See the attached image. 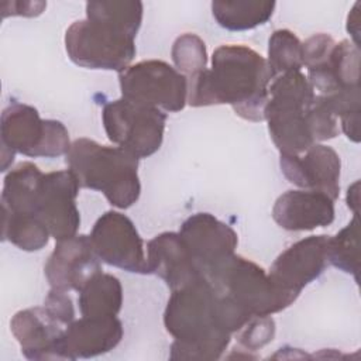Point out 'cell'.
Listing matches in <instances>:
<instances>
[{
  "label": "cell",
  "instance_id": "28",
  "mask_svg": "<svg viewBox=\"0 0 361 361\" xmlns=\"http://www.w3.org/2000/svg\"><path fill=\"white\" fill-rule=\"evenodd\" d=\"M172 61L178 72L186 79L207 68V49L204 41L192 32L179 35L172 45Z\"/></svg>",
  "mask_w": 361,
  "mask_h": 361
},
{
  "label": "cell",
  "instance_id": "27",
  "mask_svg": "<svg viewBox=\"0 0 361 361\" xmlns=\"http://www.w3.org/2000/svg\"><path fill=\"white\" fill-rule=\"evenodd\" d=\"M360 228L358 216L343 227L334 237L329 238L327 261L337 269L350 274L358 282L360 269Z\"/></svg>",
  "mask_w": 361,
  "mask_h": 361
},
{
  "label": "cell",
  "instance_id": "5",
  "mask_svg": "<svg viewBox=\"0 0 361 361\" xmlns=\"http://www.w3.org/2000/svg\"><path fill=\"white\" fill-rule=\"evenodd\" d=\"M206 281L252 317L278 313L299 296L278 286L262 267L238 254H234Z\"/></svg>",
  "mask_w": 361,
  "mask_h": 361
},
{
  "label": "cell",
  "instance_id": "32",
  "mask_svg": "<svg viewBox=\"0 0 361 361\" xmlns=\"http://www.w3.org/2000/svg\"><path fill=\"white\" fill-rule=\"evenodd\" d=\"M347 206L353 210L354 216H358V206H360V182L355 180L347 190Z\"/></svg>",
  "mask_w": 361,
  "mask_h": 361
},
{
  "label": "cell",
  "instance_id": "1",
  "mask_svg": "<svg viewBox=\"0 0 361 361\" xmlns=\"http://www.w3.org/2000/svg\"><path fill=\"white\" fill-rule=\"evenodd\" d=\"M188 80V104L192 107L230 104L237 116L262 121L272 80L267 59L241 44L214 49L212 66Z\"/></svg>",
  "mask_w": 361,
  "mask_h": 361
},
{
  "label": "cell",
  "instance_id": "12",
  "mask_svg": "<svg viewBox=\"0 0 361 361\" xmlns=\"http://www.w3.org/2000/svg\"><path fill=\"white\" fill-rule=\"evenodd\" d=\"M79 182L69 171H52L44 173L35 216L47 226L56 241L78 234L80 214L76 206Z\"/></svg>",
  "mask_w": 361,
  "mask_h": 361
},
{
  "label": "cell",
  "instance_id": "9",
  "mask_svg": "<svg viewBox=\"0 0 361 361\" xmlns=\"http://www.w3.org/2000/svg\"><path fill=\"white\" fill-rule=\"evenodd\" d=\"M65 48L69 59L78 66L118 73L130 66L137 52L133 38L87 18L68 27Z\"/></svg>",
  "mask_w": 361,
  "mask_h": 361
},
{
  "label": "cell",
  "instance_id": "22",
  "mask_svg": "<svg viewBox=\"0 0 361 361\" xmlns=\"http://www.w3.org/2000/svg\"><path fill=\"white\" fill-rule=\"evenodd\" d=\"M79 310L82 316L107 317L117 316L123 306V286L117 276L99 272L79 290Z\"/></svg>",
  "mask_w": 361,
  "mask_h": 361
},
{
  "label": "cell",
  "instance_id": "16",
  "mask_svg": "<svg viewBox=\"0 0 361 361\" xmlns=\"http://www.w3.org/2000/svg\"><path fill=\"white\" fill-rule=\"evenodd\" d=\"M123 323L117 316L75 319L58 343L59 360L92 358L111 351L123 338Z\"/></svg>",
  "mask_w": 361,
  "mask_h": 361
},
{
  "label": "cell",
  "instance_id": "7",
  "mask_svg": "<svg viewBox=\"0 0 361 361\" xmlns=\"http://www.w3.org/2000/svg\"><path fill=\"white\" fill-rule=\"evenodd\" d=\"M102 120L107 138L138 159L161 148L166 123L162 110L121 97L104 104Z\"/></svg>",
  "mask_w": 361,
  "mask_h": 361
},
{
  "label": "cell",
  "instance_id": "17",
  "mask_svg": "<svg viewBox=\"0 0 361 361\" xmlns=\"http://www.w3.org/2000/svg\"><path fill=\"white\" fill-rule=\"evenodd\" d=\"M66 327L45 306L20 310L10 322L23 355L34 361L59 360L58 343Z\"/></svg>",
  "mask_w": 361,
  "mask_h": 361
},
{
  "label": "cell",
  "instance_id": "14",
  "mask_svg": "<svg viewBox=\"0 0 361 361\" xmlns=\"http://www.w3.org/2000/svg\"><path fill=\"white\" fill-rule=\"evenodd\" d=\"M100 271V259L94 252L90 237L85 234L56 241L44 267L51 289L63 292L79 290Z\"/></svg>",
  "mask_w": 361,
  "mask_h": 361
},
{
  "label": "cell",
  "instance_id": "21",
  "mask_svg": "<svg viewBox=\"0 0 361 361\" xmlns=\"http://www.w3.org/2000/svg\"><path fill=\"white\" fill-rule=\"evenodd\" d=\"M44 173L32 162H21L4 176L1 209L13 213L35 214Z\"/></svg>",
  "mask_w": 361,
  "mask_h": 361
},
{
  "label": "cell",
  "instance_id": "26",
  "mask_svg": "<svg viewBox=\"0 0 361 361\" xmlns=\"http://www.w3.org/2000/svg\"><path fill=\"white\" fill-rule=\"evenodd\" d=\"M267 63L272 79L283 73L302 71V42L295 32L286 28L272 32L268 41Z\"/></svg>",
  "mask_w": 361,
  "mask_h": 361
},
{
  "label": "cell",
  "instance_id": "25",
  "mask_svg": "<svg viewBox=\"0 0 361 361\" xmlns=\"http://www.w3.org/2000/svg\"><path fill=\"white\" fill-rule=\"evenodd\" d=\"M47 226L35 214L3 210V240L23 251H39L49 240Z\"/></svg>",
  "mask_w": 361,
  "mask_h": 361
},
{
  "label": "cell",
  "instance_id": "2",
  "mask_svg": "<svg viewBox=\"0 0 361 361\" xmlns=\"http://www.w3.org/2000/svg\"><path fill=\"white\" fill-rule=\"evenodd\" d=\"M164 326L175 338L171 360H219L231 341V334L217 324L216 290L204 278L172 290Z\"/></svg>",
  "mask_w": 361,
  "mask_h": 361
},
{
  "label": "cell",
  "instance_id": "10",
  "mask_svg": "<svg viewBox=\"0 0 361 361\" xmlns=\"http://www.w3.org/2000/svg\"><path fill=\"white\" fill-rule=\"evenodd\" d=\"M89 237L102 262L133 274H148L144 241L126 214L116 210L103 213Z\"/></svg>",
  "mask_w": 361,
  "mask_h": 361
},
{
  "label": "cell",
  "instance_id": "23",
  "mask_svg": "<svg viewBox=\"0 0 361 361\" xmlns=\"http://www.w3.org/2000/svg\"><path fill=\"white\" fill-rule=\"evenodd\" d=\"M144 6L138 0H93L86 3V18L135 39Z\"/></svg>",
  "mask_w": 361,
  "mask_h": 361
},
{
  "label": "cell",
  "instance_id": "3",
  "mask_svg": "<svg viewBox=\"0 0 361 361\" xmlns=\"http://www.w3.org/2000/svg\"><path fill=\"white\" fill-rule=\"evenodd\" d=\"M65 157L80 188L102 192L117 209H128L137 203L141 193L138 158L126 149L83 137L71 144Z\"/></svg>",
  "mask_w": 361,
  "mask_h": 361
},
{
  "label": "cell",
  "instance_id": "6",
  "mask_svg": "<svg viewBox=\"0 0 361 361\" xmlns=\"http://www.w3.org/2000/svg\"><path fill=\"white\" fill-rule=\"evenodd\" d=\"M1 148L31 158H56L66 155L71 148L66 127L51 118H41L30 104L11 103L1 113Z\"/></svg>",
  "mask_w": 361,
  "mask_h": 361
},
{
  "label": "cell",
  "instance_id": "4",
  "mask_svg": "<svg viewBox=\"0 0 361 361\" xmlns=\"http://www.w3.org/2000/svg\"><path fill=\"white\" fill-rule=\"evenodd\" d=\"M316 93L302 71L274 78L268 86L264 120L281 154L299 155L314 142L307 110Z\"/></svg>",
  "mask_w": 361,
  "mask_h": 361
},
{
  "label": "cell",
  "instance_id": "19",
  "mask_svg": "<svg viewBox=\"0 0 361 361\" xmlns=\"http://www.w3.org/2000/svg\"><path fill=\"white\" fill-rule=\"evenodd\" d=\"M147 265L148 274L161 278L171 290L203 278L179 233L175 231H164L148 241Z\"/></svg>",
  "mask_w": 361,
  "mask_h": 361
},
{
  "label": "cell",
  "instance_id": "24",
  "mask_svg": "<svg viewBox=\"0 0 361 361\" xmlns=\"http://www.w3.org/2000/svg\"><path fill=\"white\" fill-rule=\"evenodd\" d=\"M276 3L250 0L212 3V14L217 24L228 31H245L264 25L274 14Z\"/></svg>",
  "mask_w": 361,
  "mask_h": 361
},
{
  "label": "cell",
  "instance_id": "13",
  "mask_svg": "<svg viewBox=\"0 0 361 361\" xmlns=\"http://www.w3.org/2000/svg\"><path fill=\"white\" fill-rule=\"evenodd\" d=\"M329 235H309L282 251L268 275L281 288L300 295L302 289L317 279L326 269Z\"/></svg>",
  "mask_w": 361,
  "mask_h": 361
},
{
  "label": "cell",
  "instance_id": "20",
  "mask_svg": "<svg viewBox=\"0 0 361 361\" xmlns=\"http://www.w3.org/2000/svg\"><path fill=\"white\" fill-rule=\"evenodd\" d=\"M306 78L314 93L320 96L360 87V47L348 39L336 42L329 58L309 69Z\"/></svg>",
  "mask_w": 361,
  "mask_h": 361
},
{
  "label": "cell",
  "instance_id": "8",
  "mask_svg": "<svg viewBox=\"0 0 361 361\" xmlns=\"http://www.w3.org/2000/svg\"><path fill=\"white\" fill-rule=\"evenodd\" d=\"M121 97L166 113H176L188 104V80L172 65L147 59L118 73Z\"/></svg>",
  "mask_w": 361,
  "mask_h": 361
},
{
  "label": "cell",
  "instance_id": "11",
  "mask_svg": "<svg viewBox=\"0 0 361 361\" xmlns=\"http://www.w3.org/2000/svg\"><path fill=\"white\" fill-rule=\"evenodd\" d=\"M179 235L204 279L235 254L238 244V235L228 224L203 212L189 216L180 224Z\"/></svg>",
  "mask_w": 361,
  "mask_h": 361
},
{
  "label": "cell",
  "instance_id": "18",
  "mask_svg": "<svg viewBox=\"0 0 361 361\" xmlns=\"http://www.w3.org/2000/svg\"><path fill=\"white\" fill-rule=\"evenodd\" d=\"M334 200L324 193L307 189H292L274 203L275 223L288 231H309L326 227L334 220Z\"/></svg>",
  "mask_w": 361,
  "mask_h": 361
},
{
  "label": "cell",
  "instance_id": "29",
  "mask_svg": "<svg viewBox=\"0 0 361 361\" xmlns=\"http://www.w3.org/2000/svg\"><path fill=\"white\" fill-rule=\"evenodd\" d=\"M307 118L316 144L319 141L331 140L338 135L337 117L331 113V110L319 94H316L313 103L307 110Z\"/></svg>",
  "mask_w": 361,
  "mask_h": 361
},
{
  "label": "cell",
  "instance_id": "31",
  "mask_svg": "<svg viewBox=\"0 0 361 361\" xmlns=\"http://www.w3.org/2000/svg\"><path fill=\"white\" fill-rule=\"evenodd\" d=\"M358 7H360V3H355L354 7L351 8L348 17H347V31L348 34L351 35L353 38V44H355L357 47H360V14H358Z\"/></svg>",
  "mask_w": 361,
  "mask_h": 361
},
{
  "label": "cell",
  "instance_id": "30",
  "mask_svg": "<svg viewBox=\"0 0 361 361\" xmlns=\"http://www.w3.org/2000/svg\"><path fill=\"white\" fill-rule=\"evenodd\" d=\"M238 333V343L245 350L255 351L272 341L275 322L271 316H255Z\"/></svg>",
  "mask_w": 361,
  "mask_h": 361
},
{
  "label": "cell",
  "instance_id": "15",
  "mask_svg": "<svg viewBox=\"0 0 361 361\" xmlns=\"http://www.w3.org/2000/svg\"><path fill=\"white\" fill-rule=\"evenodd\" d=\"M279 165L285 178L300 189L324 193L333 200L338 197L341 161L331 147L313 144L299 155L281 154Z\"/></svg>",
  "mask_w": 361,
  "mask_h": 361
}]
</instances>
